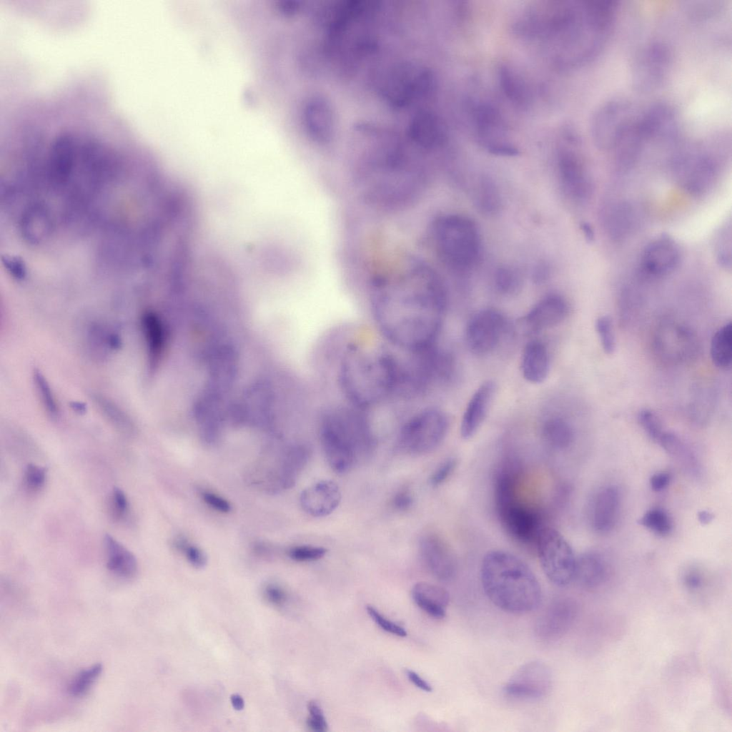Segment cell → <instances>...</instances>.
Masks as SVG:
<instances>
[{"mask_svg": "<svg viewBox=\"0 0 732 732\" xmlns=\"http://www.w3.org/2000/svg\"><path fill=\"white\" fill-rule=\"evenodd\" d=\"M366 610L370 618L382 630L400 637L407 635V631L403 627L386 619L372 605H367Z\"/></svg>", "mask_w": 732, "mask_h": 732, "instance_id": "bcb514c9", "label": "cell"}, {"mask_svg": "<svg viewBox=\"0 0 732 732\" xmlns=\"http://www.w3.org/2000/svg\"><path fill=\"white\" fill-rule=\"evenodd\" d=\"M34 380L46 410L52 417H56L59 413L58 405L46 379L40 372L35 371Z\"/></svg>", "mask_w": 732, "mask_h": 732, "instance_id": "ab89813d", "label": "cell"}, {"mask_svg": "<svg viewBox=\"0 0 732 732\" xmlns=\"http://www.w3.org/2000/svg\"><path fill=\"white\" fill-rule=\"evenodd\" d=\"M406 675L408 679L417 688L426 691L430 692L432 688L430 684H429L425 680L422 678L417 673L411 670L406 671Z\"/></svg>", "mask_w": 732, "mask_h": 732, "instance_id": "6f0895ef", "label": "cell"}, {"mask_svg": "<svg viewBox=\"0 0 732 732\" xmlns=\"http://www.w3.org/2000/svg\"><path fill=\"white\" fill-rule=\"evenodd\" d=\"M456 465L457 460L455 458L444 460L430 475V485L437 487L442 484L453 473Z\"/></svg>", "mask_w": 732, "mask_h": 732, "instance_id": "c3c4849f", "label": "cell"}, {"mask_svg": "<svg viewBox=\"0 0 732 732\" xmlns=\"http://www.w3.org/2000/svg\"><path fill=\"white\" fill-rule=\"evenodd\" d=\"M370 304L384 337L403 351H414L437 342L447 296L437 272L409 257L376 277Z\"/></svg>", "mask_w": 732, "mask_h": 732, "instance_id": "6da1fadb", "label": "cell"}, {"mask_svg": "<svg viewBox=\"0 0 732 732\" xmlns=\"http://www.w3.org/2000/svg\"><path fill=\"white\" fill-rule=\"evenodd\" d=\"M327 551V549L323 547L300 545L291 548L289 550V556L300 562L315 561L323 558Z\"/></svg>", "mask_w": 732, "mask_h": 732, "instance_id": "ee69618b", "label": "cell"}, {"mask_svg": "<svg viewBox=\"0 0 732 732\" xmlns=\"http://www.w3.org/2000/svg\"><path fill=\"white\" fill-rule=\"evenodd\" d=\"M639 109L623 97H613L600 103L594 110L590 124L591 137L597 148L610 152L619 134Z\"/></svg>", "mask_w": 732, "mask_h": 732, "instance_id": "7c38bea8", "label": "cell"}, {"mask_svg": "<svg viewBox=\"0 0 732 732\" xmlns=\"http://www.w3.org/2000/svg\"><path fill=\"white\" fill-rule=\"evenodd\" d=\"M478 202L480 208L485 212H495L500 207V196L497 189L491 181L483 179L480 185Z\"/></svg>", "mask_w": 732, "mask_h": 732, "instance_id": "60d3db41", "label": "cell"}, {"mask_svg": "<svg viewBox=\"0 0 732 732\" xmlns=\"http://www.w3.org/2000/svg\"><path fill=\"white\" fill-rule=\"evenodd\" d=\"M149 360L154 362L161 353L162 347V329L157 315L152 312H146L142 319Z\"/></svg>", "mask_w": 732, "mask_h": 732, "instance_id": "836d02e7", "label": "cell"}, {"mask_svg": "<svg viewBox=\"0 0 732 732\" xmlns=\"http://www.w3.org/2000/svg\"><path fill=\"white\" fill-rule=\"evenodd\" d=\"M520 366L523 376L527 381L543 382L550 371V356L545 345L538 340L528 342L523 352Z\"/></svg>", "mask_w": 732, "mask_h": 732, "instance_id": "cb8c5ba5", "label": "cell"}, {"mask_svg": "<svg viewBox=\"0 0 732 732\" xmlns=\"http://www.w3.org/2000/svg\"><path fill=\"white\" fill-rule=\"evenodd\" d=\"M267 598L274 604L282 603L286 598L284 590L279 586L269 585L265 588Z\"/></svg>", "mask_w": 732, "mask_h": 732, "instance_id": "9f6ffc18", "label": "cell"}, {"mask_svg": "<svg viewBox=\"0 0 732 732\" xmlns=\"http://www.w3.org/2000/svg\"><path fill=\"white\" fill-rule=\"evenodd\" d=\"M716 253L717 262L726 269L731 268V224L722 228L717 237Z\"/></svg>", "mask_w": 732, "mask_h": 732, "instance_id": "f35d334b", "label": "cell"}, {"mask_svg": "<svg viewBox=\"0 0 732 732\" xmlns=\"http://www.w3.org/2000/svg\"><path fill=\"white\" fill-rule=\"evenodd\" d=\"M562 144L558 155V168L565 192L578 201L588 199L593 185L583 152L582 142L578 132L567 127L563 132Z\"/></svg>", "mask_w": 732, "mask_h": 732, "instance_id": "ba28073f", "label": "cell"}, {"mask_svg": "<svg viewBox=\"0 0 732 732\" xmlns=\"http://www.w3.org/2000/svg\"><path fill=\"white\" fill-rule=\"evenodd\" d=\"M419 551L425 567L437 579L449 581L454 578L457 571L455 554L439 535L424 533L419 540Z\"/></svg>", "mask_w": 732, "mask_h": 732, "instance_id": "e0dca14e", "label": "cell"}, {"mask_svg": "<svg viewBox=\"0 0 732 732\" xmlns=\"http://www.w3.org/2000/svg\"><path fill=\"white\" fill-rule=\"evenodd\" d=\"M638 419L648 436L653 440L658 442L664 431L656 414L651 410L643 409L639 412Z\"/></svg>", "mask_w": 732, "mask_h": 732, "instance_id": "7bdbcfd3", "label": "cell"}, {"mask_svg": "<svg viewBox=\"0 0 732 732\" xmlns=\"http://www.w3.org/2000/svg\"><path fill=\"white\" fill-rule=\"evenodd\" d=\"M605 572V562L600 554L585 552L576 557L573 580L584 588L595 587L603 582Z\"/></svg>", "mask_w": 732, "mask_h": 732, "instance_id": "4316f807", "label": "cell"}, {"mask_svg": "<svg viewBox=\"0 0 732 732\" xmlns=\"http://www.w3.org/2000/svg\"><path fill=\"white\" fill-rule=\"evenodd\" d=\"M535 544L541 568L550 581L558 586L573 581L576 557L560 533L544 527Z\"/></svg>", "mask_w": 732, "mask_h": 732, "instance_id": "8fae6325", "label": "cell"}, {"mask_svg": "<svg viewBox=\"0 0 732 732\" xmlns=\"http://www.w3.org/2000/svg\"><path fill=\"white\" fill-rule=\"evenodd\" d=\"M495 285L498 290L507 295L517 293L521 288L522 279L516 270L510 267H500L495 274Z\"/></svg>", "mask_w": 732, "mask_h": 732, "instance_id": "74e56055", "label": "cell"}, {"mask_svg": "<svg viewBox=\"0 0 732 732\" xmlns=\"http://www.w3.org/2000/svg\"><path fill=\"white\" fill-rule=\"evenodd\" d=\"M552 686L550 668L540 661L523 665L504 686V692L514 698L536 699L544 696Z\"/></svg>", "mask_w": 732, "mask_h": 732, "instance_id": "2e32d148", "label": "cell"}, {"mask_svg": "<svg viewBox=\"0 0 732 732\" xmlns=\"http://www.w3.org/2000/svg\"><path fill=\"white\" fill-rule=\"evenodd\" d=\"M639 523L656 534L665 535L672 528L671 520L668 515L661 509H651L646 512L640 518Z\"/></svg>", "mask_w": 732, "mask_h": 732, "instance_id": "d590c367", "label": "cell"}, {"mask_svg": "<svg viewBox=\"0 0 732 732\" xmlns=\"http://www.w3.org/2000/svg\"><path fill=\"white\" fill-rule=\"evenodd\" d=\"M448 425L447 417L442 410L435 407L422 409L402 425L397 438V447L410 455L427 454L442 442Z\"/></svg>", "mask_w": 732, "mask_h": 732, "instance_id": "52a82bcc", "label": "cell"}, {"mask_svg": "<svg viewBox=\"0 0 732 732\" xmlns=\"http://www.w3.org/2000/svg\"><path fill=\"white\" fill-rule=\"evenodd\" d=\"M633 208L620 202L612 206L606 214L605 227L610 236L616 240L625 238L633 224Z\"/></svg>", "mask_w": 732, "mask_h": 732, "instance_id": "4dcf8cb0", "label": "cell"}, {"mask_svg": "<svg viewBox=\"0 0 732 732\" xmlns=\"http://www.w3.org/2000/svg\"><path fill=\"white\" fill-rule=\"evenodd\" d=\"M318 433L326 460L337 473L349 471L360 457L372 453L376 445L365 410L350 404L325 409L320 417Z\"/></svg>", "mask_w": 732, "mask_h": 732, "instance_id": "3957f363", "label": "cell"}, {"mask_svg": "<svg viewBox=\"0 0 732 732\" xmlns=\"http://www.w3.org/2000/svg\"><path fill=\"white\" fill-rule=\"evenodd\" d=\"M201 496L209 507L218 512L226 513L231 510V505L229 502L214 493L203 491L201 493Z\"/></svg>", "mask_w": 732, "mask_h": 732, "instance_id": "f907efd6", "label": "cell"}, {"mask_svg": "<svg viewBox=\"0 0 732 732\" xmlns=\"http://www.w3.org/2000/svg\"><path fill=\"white\" fill-rule=\"evenodd\" d=\"M24 479L29 488L39 490L44 485L46 470L44 468L39 465L29 464L26 468Z\"/></svg>", "mask_w": 732, "mask_h": 732, "instance_id": "681fc988", "label": "cell"}, {"mask_svg": "<svg viewBox=\"0 0 732 732\" xmlns=\"http://www.w3.org/2000/svg\"><path fill=\"white\" fill-rule=\"evenodd\" d=\"M680 259V249L676 242L668 235L662 234L646 247L642 264L648 274L661 277L673 272Z\"/></svg>", "mask_w": 732, "mask_h": 732, "instance_id": "d6986e66", "label": "cell"}, {"mask_svg": "<svg viewBox=\"0 0 732 732\" xmlns=\"http://www.w3.org/2000/svg\"><path fill=\"white\" fill-rule=\"evenodd\" d=\"M671 476L666 472L653 474L650 478V485L653 490L659 492L664 490L669 484Z\"/></svg>", "mask_w": 732, "mask_h": 732, "instance_id": "11a10c76", "label": "cell"}, {"mask_svg": "<svg viewBox=\"0 0 732 732\" xmlns=\"http://www.w3.org/2000/svg\"><path fill=\"white\" fill-rule=\"evenodd\" d=\"M112 506L115 518H121L124 515L128 508V501L124 493L118 488H114L112 492Z\"/></svg>", "mask_w": 732, "mask_h": 732, "instance_id": "816d5d0a", "label": "cell"}, {"mask_svg": "<svg viewBox=\"0 0 732 732\" xmlns=\"http://www.w3.org/2000/svg\"><path fill=\"white\" fill-rule=\"evenodd\" d=\"M304 116L308 132L316 140L322 142L330 140L333 132L334 119L329 103L319 98L310 101Z\"/></svg>", "mask_w": 732, "mask_h": 732, "instance_id": "d4e9b609", "label": "cell"}, {"mask_svg": "<svg viewBox=\"0 0 732 732\" xmlns=\"http://www.w3.org/2000/svg\"><path fill=\"white\" fill-rule=\"evenodd\" d=\"M473 117L479 142L489 152L509 157L518 154V149L504 139L505 126L497 109L486 103L478 104Z\"/></svg>", "mask_w": 732, "mask_h": 732, "instance_id": "9a60e30c", "label": "cell"}, {"mask_svg": "<svg viewBox=\"0 0 732 732\" xmlns=\"http://www.w3.org/2000/svg\"><path fill=\"white\" fill-rule=\"evenodd\" d=\"M307 708L310 717L307 720V726L316 732H325L327 730V723L324 713L315 701H311L307 704Z\"/></svg>", "mask_w": 732, "mask_h": 732, "instance_id": "7dc6e473", "label": "cell"}, {"mask_svg": "<svg viewBox=\"0 0 732 732\" xmlns=\"http://www.w3.org/2000/svg\"><path fill=\"white\" fill-rule=\"evenodd\" d=\"M577 613L575 601L569 598L552 600L537 619L536 635L543 640H553L564 635L573 624Z\"/></svg>", "mask_w": 732, "mask_h": 732, "instance_id": "ac0fdd59", "label": "cell"}, {"mask_svg": "<svg viewBox=\"0 0 732 732\" xmlns=\"http://www.w3.org/2000/svg\"><path fill=\"white\" fill-rule=\"evenodd\" d=\"M413 504V497L410 491L407 488H402L397 491L392 499V506L399 511H406Z\"/></svg>", "mask_w": 732, "mask_h": 732, "instance_id": "f5cc1de1", "label": "cell"}, {"mask_svg": "<svg viewBox=\"0 0 732 732\" xmlns=\"http://www.w3.org/2000/svg\"><path fill=\"white\" fill-rule=\"evenodd\" d=\"M413 127L415 139L422 147L433 148L440 145L445 139L443 124L432 113H420L415 119Z\"/></svg>", "mask_w": 732, "mask_h": 732, "instance_id": "f546056e", "label": "cell"}, {"mask_svg": "<svg viewBox=\"0 0 732 732\" xmlns=\"http://www.w3.org/2000/svg\"><path fill=\"white\" fill-rule=\"evenodd\" d=\"M673 63L672 51L662 40H652L636 51L630 66L633 86L640 92L661 87L668 77Z\"/></svg>", "mask_w": 732, "mask_h": 732, "instance_id": "30bf717a", "label": "cell"}, {"mask_svg": "<svg viewBox=\"0 0 732 732\" xmlns=\"http://www.w3.org/2000/svg\"><path fill=\"white\" fill-rule=\"evenodd\" d=\"M432 237L441 260L456 271L473 267L480 254V237L476 224L460 214L439 217L432 224Z\"/></svg>", "mask_w": 732, "mask_h": 732, "instance_id": "8992f818", "label": "cell"}, {"mask_svg": "<svg viewBox=\"0 0 732 732\" xmlns=\"http://www.w3.org/2000/svg\"><path fill=\"white\" fill-rule=\"evenodd\" d=\"M104 545L107 568L124 578L134 577L137 571V562L133 553L109 534L104 536Z\"/></svg>", "mask_w": 732, "mask_h": 732, "instance_id": "83f0119b", "label": "cell"}, {"mask_svg": "<svg viewBox=\"0 0 732 732\" xmlns=\"http://www.w3.org/2000/svg\"><path fill=\"white\" fill-rule=\"evenodd\" d=\"M501 86L513 102L520 105L528 103V96L526 86L522 79L510 67L503 66L499 71Z\"/></svg>", "mask_w": 732, "mask_h": 732, "instance_id": "e575fe53", "label": "cell"}, {"mask_svg": "<svg viewBox=\"0 0 732 732\" xmlns=\"http://www.w3.org/2000/svg\"><path fill=\"white\" fill-rule=\"evenodd\" d=\"M480 580L487 597L505 611L527 613L540 603L542 592L536 576L525 563L509 552L487 553L481 563Z\"/></svg>", "mask_w": 732, "mask_h": 732, "instance_id": "277c9868", "label": "cell"}, {"mask_svg": "<svg viewBox=\"0 0 732 732\" xmlns=\"http://www.w3.org/2000/svg\"><path fill=\"white\" fill-rule=\"evenodd\" d=\"M494 495L498 516L506 532L523 544L536 543L544 528L540 513L518 498L516 488Z\"/></svg>", "mask_w": 732, "mask_h": 732, "instance_id": "9c48e42d", "label": "cell"}, {"mask_svg": "<svg viewBox=\"0 0 732 732\" xmlns=\"http://www.w3.org/2000/svg\"><path fill=\"white\" fill-rule=\"evenodd\" d=\"M658 442L663 450L691 475L698 476L701 468L691 448L674 433L664 432Z\"/></svg>", "mask_w": 732, "mask_h": 732, "instance_id": "f1b7e54d", "label": "cell"}, {"mask_svg": "<svg viewBox=\"0 0 732 732\" xmlns=\"http://www.w3.org/2000/svg\"><path fill=\"white\" fill-rule=\"evenodd\" d=\"M701 139H682L674 148L671 164L681 185L700 194L713 184L717 171V152L728 142L726 132H716Z\"/></svg>", "mask_w": 732, "mask_h": 732, "instance_id": "5b68a950", "label": "cell"}, {"mask_svg": "<svg viewBox=\"0 0 732 732\" xmlns=\"http://www.w3.org/2000/svg\"><path fill=\"white\" fill-rule=\"evenodd\" d=\"M654 349L664 361L682 363L696 355L698 342L695 335L687 327L676 322H666L656 330Z\"/></svg>", "mask_w": 732, "mask_h": 732, "instance_id": "5bb4252c", "label": "cell"}, {"mask_svg": "<svg viewBox=\"0 0 732 732\" xmlns=\"http://www.w3.org/2000/svg\"><path fill=\"white\" fill-rule=\"evenodd\" d=\"M620 505L618 490L612 485L601 488L594 495L590 510L593 529L598 533H607L616 524Z\"/></svg>", "mask_w": 732, "mask_h": 732, "instance_id": "44dd1931", "label": "cell"}, {"mask_svg": "<svg viewBox=\"0 0 732 732\" xmlns=\"http://www.w3.org/2000/svg\"><path fill=\"white\" fill-rule=\"evenodd\" d=\"M230 699H231V703H232L234 708H235L236 710H238V711H240V710L243 709L244 706V700L242 699V698L239 695L234 694V695H232L231 696Z\"/></svg>", "mask_w": 732, "mask_h": 732, "instance_id": "94428289", "label": "cell"}, {"mask_svg": "<svg viewBox=\"0 0 732 732\" xmlns=\"http://www.w3.org/2000/svg\"><path fill=\"white\" fill-rule=\"evenodd\" d=\"M102 671V666L99 663L81 671L71 683L69 687V693L76 697L84 695L99 678Z\"/></svg>", "mask_w": 732, "mask_h": 732, "instance_id": "8d00e7d4", "label": "cell"}, {"mask_svg": "<svg viewBox=\"0 0 732 732\" xmlns=\"http://www.w3.org/2000/svg\"><path fill=\"white\" fill-rule=\"evenodd\" d=\"M581 230L584 234L585 238L588 242H592L594 239V232L592 227L586 222H583L580 225Z\"/></svg>", "mask_w": 732, "mask_h": 732, "instance_id": "680465c9", "label": "cell"}, {"mask_svg": "<svg viewBox=\"0 0 732 732\" xmlns=\"http://www.w3.org/2000/svg\"><path fill=\"white\" fill-rule=\"evenodd\" d=\"M491 380L482 383L472 395L463 413L460 432L465 440L473 437L484 422L495 392Z\"/></svg>", "mask_w": 732, "mask_h": 732, "instance_id": "7402d4cb", "label": "cell"}, {"mask_svg": "<svg viewBox=\"0 0 732 732\" xmlns=\"http://www.w3.org/2000/svg\"><path fill=\"white\" fill-rule=\"evenodd\" d=\"M569 307L558 295H550L540 300L524 317V322L533 330L555 326L565 319Z\"/></svg>", "mask_w": 732, "mask_h": 732, "instance_id": "603a6c76", "label": "cell"}, {"mask_svg": "<svg viewBox=\"0 0 732 732\" xmlns=\"http://www.w3.org/2000/svg\"><path fill=\"white\" fill-rule=\"evenodd\" d=\"M703 583L701 574L695 569L688 570L683 576V585L686 588L692 591L699 590L702 587Z\"/></svg>", "mask_w": 732, "mask_h": 732, "instance_id": "db71d44e", "label": "cell"}, {"mask_svg": "<svg viewBox=\"0 0 732 732\" xmlns=\"http://www.w3.org/2000/svg\"><path fill=\"white\" fill-rule=\"evenodd\" d=\"M595 328L603 351L605 354H612L615 348V340L610 318L608 316L598 317Z\"/></svg>", "mask_w": 732, "mask_h": 732, "instance_id": "b9f144b4", "label": "cell"}, {"mask_svg": "<svg viewBox=\"0 0 732 732\" xmlns=\"http://www.w3.org/2000/svg\"><path fill=\"white\" fill-rule=\"evenodd\" d=\"M507 326L505 316L499 311L490 308L478 311L466 326L465 337L468 347L475 355L490 353L500 343Z\"/></svg>", "mask_w": 732, "mask_h": 732, "instance_id": "4fadbf2b", "label": "cell"}, {"mask_svg": "<svg viewBox=\"0 0 732 732\" xmlns=\"http://www.w3.org/2000/svg\"><path fill=\"white\" fill-rule=\"evenodd\" d=\"M412 597L414 602L430 616L435 618L445 616L450 595L443 588L420 582L412 588Z\"/></svg>", "mask_w": 732, "mask_h": 732, "instance_id": "484cf974", "label": "cell"}, {"mask_svg": "<svg viewBox=\"0 0 732 732\" xmlns=\"http://www.w3.org/2000/svg\"><path fill=\"white\" fill-rule=\"evenodd\" d=\"M541 433L547 445L555 450L567 449L573 442L574 434L571 426L560 417H552L545 421Z\"/></svg>", "mask_w": 732, "mask_h": 732, "instance_id": "1f68e13d", "label": "cell"}, {"mask_svg": "<svg viewBox=\"0 0 732 732\" xmlns=\"http://www.w3.org/2000/svg\"><path fill=\"white\" fill-rule=\"evenodd\" d=\"M342 498L339 486L332 480H320L305 488L300 495L303 510L313 517H325L338 507Z\"/></svg>", "mask_w": 732, "mask_h": 732, "instance_id": "ffe728a7", "label": "cell"}, {"mask_svg": "<svg viewBox=\"0 0 732 732\" xmlns=\"http://www.w3.org/2000/svg\"><path fill=\"white\" fill-rule=\"evenodd\" d=\"M698 519L701 524L707 525L713 520V515L709 511L702 510L698 513Z\"/></svg>", "mask_w": 732, "mask_h": 732, "instance_id": "91938a15", "label": "cell"}, {"mask_svg": "<svg viewBox=\"0 0 732 732\" xmlns=\"http://www.w3.org/2000/svg\"><path fill=\"white\" fill-rule=\"evenodd\" d=\"M175 545L185 555L188 561L196 568H202L207 562L204 552L198 547L191 545L185 540L178 539Z\"/></svg>", "mask_w": 732, "mask_h": 732, "instance_id": "f6af8a7d", "label": "cell"}, {"mask_svg": "<svg viewBox=\"0 0 732 732\" xmlns=\"http://www.w3.org/2000/svg\"><path fill=\"white\" fill-rule=\"evenodd\" d=\"M711 357L717 367L728 370L731 365L732 329L728 322L718 329L713 336L711 344Z\"/></svg>", "mask_w": 732, "mask_h": 732, "instance_id": "d6a6232c", "label": "cell"}, {"mask_svg": "<svg viewBox=\"0 0 732 732\" xmlns=\"http://www.w3.org/2000/svg\"><path fill=\"white\" fill-rule=\"evenodd\" d=\"M398 357L381 346L348 345L338 367V382L348 404L367 410L395 396Z\"/></svg>", "mask_w": 732, "mask_h": 732, "instance_id": "7a4b0ae2", "label": "cell"}]
</instances>
